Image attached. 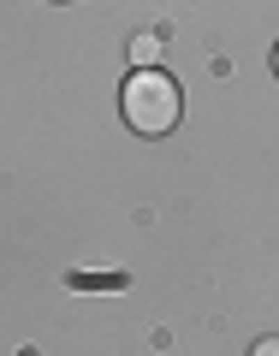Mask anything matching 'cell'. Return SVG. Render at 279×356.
<instances>
[{
  "instance_id": "6da1fadb",
  "label": "cell",
  "mask_w": 279,
  "mask_h": 356,
  "mask_svg": "<svg viewBox=\"0 0 279 356\" xmlns=\"http://www.w3.org/2000/svg\"><path fill=\"white\" fill-rule=\"evenodd\" d=\"M119 113H125V125L137 131V137H166V131L178 125V113H184V95H178V83H173L166 72L137 65V72L125 77Z\"/></svg>"
},
{
  "instance_id": "7a4b0ae2",
  "label": "cell",
  "mask_w": 279,
  "mask_h": 356,
  "mask_svg": "<svg viewBox=\"0 0 279 356\" xmlns=\"http://www.w3.org/2000/svg\"><path fill=\"white\" fill-rule=\"evenodd\" d=\"M154 60H161V36H154V30L131 36V65H154Z\"/></svg>"
},
{
  "instance_id": "3957f363",
  "label": "cell",
  "mask_w": 279,
  "mask_h": 356,
  "mask_svg": "<svg viewBox=\"0 0 279 356\" xmlns=\"http://www.w3.org/2000/svg\"><path fill=\"white\" fill-rule=\"evenodd\" d=\"M273 72H279V42H273Z\"/></svg>"
}]
</instances>
